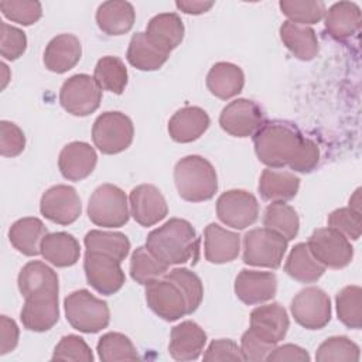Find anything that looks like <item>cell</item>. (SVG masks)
<instances>
[{
  "instance_id": "1",
  "label": "cell",
  "mask_w": 362,
  "mask_h": 362,
  "mask_svg": "<svg viewBox=\"0 0 362 362\" xmlns=\"http://www.w3.org/2000/svg\"><path fill=\"white\" fill-rule=\"evenodd\" d=\"M305 139L290 122L272 120L263 123L253 134L255 153L269 168L288 167L300 154Z\"/></svg>"
},
{
  "instance_id": "2",
  "label": "cell",
  "mask_w": 362,
  "mask_h": 362,
  "mask_svg": "<svg viewBox=\"0 0 362 362\" xmlns=\"http://www.w3.org/2000/svg\"><path fill=\"white\" fill-rule=\"evenodd\" d=\"M146 247L168 266L182 264L198 259L199 238L188 221L171 218L147 235Z\"/></svg>"
},
{
  "instance_id": "3",
  "label": "cell",
  "mask_w": 362,
  "mask_h": 362,
  "mask_svg": "<svg viewBox=\"0 0 362 362\" xmlns=\"http://www.w3.org/2000/svg\"><path fill=\"white\" fill-rule=\"evenodd\" d=\"M174 182L180 197L188 202L208 201L218 189L214 165L197 154L187 156L175 164Z\"/></svg>"
},
{
  "instance_id": "4",
  "label": "cell",
  "mask_w": 362,
  "mask_h": 362,
  "mask_svg": "<svg viewBox=\"0 0 362 362\" xmlns=\"http://www.w3.org/2000/svg\"><path fill=\"white\" fill-rule=\"evenodd\" d=\"M66 321L76 331L95 334L106 328L110 321L107 303L82 288L72 291L64 300Z\"/></svg>"
},
{
  "instance_id": "5",
  "label": "cell",
  "mask_w": 362,
  "mask_h": 362,
  "mask_svg": "<svg viewBox=\"0 0 362 362\" xmlns=\"http://www.w3.org/2000/svg\"><path fill=\"white\" fill-rule=\"evenodd\" d=\"M88 216L102 228H120L127 223L130 211L124 191L113 184L99 185L89 198Z\"/></svg>"
},
{
  "instance_id": "6",
  "label": "cell",
  "mask_w": 362,
  "mask_h": 362,
  "mask_svg": "<svg viewBox=\"0 0 362 362\" xmlns=\"http://www.w3.org/2000/svg\"><path fill=\"white\" fill-rule=\"evenodd\" d=\"M288 240L267 229H250L243 236V262L250 266L277 269L281 264Z\"/></svg>"
},
{
  "instance_id": "7",
  "label": "cell",
  "mask_w": 362,
  "mask_h": 362,
  "mask_svg": "<svg viewBox=\"0 0 362 362\" xmlns=\"http://www.w3.org/2000/svg\"><path fill=\"white\" fill-rule=\"evenodd\" d=\"M133 136V122L122 112H105L99 115L92 127L93 144L103 154L124 151L132 144Z\"/></svg>"
},
{
  "instance_id": "8",
  "label": "cell",
  "mask_w": 362,
  "mask_h": 362,
  "mask_svg": "<svg viewBox=\"0 0 362 362\" xmlns=\"http://www.w3.org/2000/svg\"><path fill=\"white\" fill-rule=\"evenodd\" d=\"M102 102V89L86 74H76L68 78L59 90L61 106L74 116H88L93 113Z\"/></svg>"
},
{
  "instance_id": "9",
  "label": "cell",
  "mask_w": 362,
  "mask_h": 362,
  "mask_svg": "<svg viewBox=\"0 0 362 362\" xmlns=\"http://www.w3.org/2000/svg\"><path fill=\"white\" fill-rule=\"evenodd\" d=\"M146 301L154 314L165 321H177L188 314L185 294L168 277H160L146 284Z\"/></svg>"
},
{
  "instance_id": "10",
  "label": "cell",
  "mask_w": 362,
  "mask_h": 362,
  "mask_svg": "<svg viewBox=\"0 0 362 362\" xmlns=\"http://www.w3.org/2000/svg\"><path fill=\"white\" fill-rule=\"evenodd\" d=\"M307 245L315 259L329 269H342L354 257V247L349 239L329 226L315 229Z\"/></svg>"
},
{
  "instance_id": "11",
  "label": "cell",
  "mask_w": 362,
  "mask_h": 362,
  "mask_svg": "<svg viewBox=\"0 0 362 362\" xmlns=\"http://www.w3.org/2000/svg\"><path fill=\"white\" fill-rule=\"evenodd\" d=\"M290 310L297 324L307 329H321L331 320V300L318 287L300 290L294 296Z\"/></svg>"
},
{
  "instance_id": "12",
  "label": "cell",
  "mask_w": 362,
  "mask_h": 362,
  "mask_svg": "<svg viewBox=\"0 0 362 362\" xmlns=\"http://www.w3.org/2000/svg\"><path fill=\"white\" fill-rule=\"evenodd\" d=\"M83 270L88 283L98 293L105 296L117 293L126 280L124 272L120 267V262L109 255L99 252L86 250Z\"/></svg>"
},
{
  "instance_id": "13",
  "label": "cell",
  "mask_w": 362,
  "mask_h": 362,
  "mask_svg": "<svg viewBox=\"0 0 362 362\" xmlns=\"http://www.w3.org/2000/svg\"><path fill=\"white\" fill-rule=\"evenodd\" d=\"M216 215L225 225L233 229H245L256 222L259 204L256 197L245 189H229L219 195Z\"/></svg>"
},
{
  "instance_id": "14",
  "label": "cell",
  "mask_w": 362,
  "mask_h": 362,
  "mask_svg": "<svg viewBox=\"0 0 362 362\" xmlns=\"http://www.w3.org/2000/svg\"><path fill=\"white\" fill-rule=\"evenodd\" d=\"M20 320L28 331L45 332L51 329L59 320L58 291L41 290L24 297Z\"/></svg>"
},
{
  "instance_id": "15",
  "label": "cell",
  "mask_w": 362,
  "mask_h": 362,
  "mask_svg": "<svg viewBox=\"0 0 362 362\" xmlns=\"http://www.w3.org/2000/svg\"><path fill=\"white\" fill-rule=\"evenodd\" d=\"M40 211L54 223L71 225L81 216V198L76 189L71 185H54L42 194Z\"/></svg>"
},
{
  "instance_id": "16",
  "label": "cell",
  "mask_w": 362,
  "mask_h": 362,
  "mask_svg": "<svg viewBox=\"0 0 362 362\" xmlns=\"http://www.w3.org/2000/svg\"><path fill=\"white\" fill-rule=\"evenodd\" d=\"M263 110L249 99H235L228 103L219 116L221 127L233 137L253 136L263 124Z\"/></svg>"
},
{
  "instance_id": "17",
  "label": "cell",
  "mask_w": 362,
  "mask_h": 362,
  "mask_svg": "<svg viewBox=\"0 0 362 362\" xmlns=\"http://www.w3.org/2000/svg\"><path fill=\"white\" fill-rule=\"evenodd\" d=\"M130 215L141 226H153L168 214L165 198L156 185L140 184L129 195Z\"/></svg>"
},
{
  "instance_id": "18",
  "label": "cell",
  "mask_w": 362,
  "mask_h": 362,
  "mask_svg": "<svg viewBox=\"0 0 362 362\" xmlns=\"http://www.w3.org/2000/svg\"><path fill=\"white\" fill-rule=\"evenodd\" d=\"M276 291L277 279L272 272L243 269L235 279V294L247 305L263 304L272 300Z\"/></svg>"
},
{
  "instance_id": "19",
  "label": "cell",
  "mask_w": 362,
  "mask_h": 362,
  "mask_svg": "<svg viewBox=\"0 0 362 362\" xmlns=\"http://www.w3.org/2000/svg\"><path fill=\"white\" fill-rule=\"evenodd\" d=\"M287 311L279 303L259 305L250 313V329L267 342H280L288 329Z\"/></svg>"
},
{
  "instance_id": "20",
  "label": "cell",
  "mask_w": 362,
  "mask_h": 362,
  "mask_svg": "<svg viewBox=\"0 0 362 362\" xmlns=\"http://www.w3.org/2000/svg\"><path fill=\"white\" fill-rule=\"evenodd\" d=\"M96 161L98 156L90 144L85 141H72L61 150L58 168L64 178L69 181H81L92 174Z\"/></svg>"
},
{
  "instance_id": "21",
  "label": "cell",
  "mask_w": 362,
  "mask_h": 362,
  "mask_svg": "<svg viewBox=\"0 0 362 362\" xmlns=\"http://www.w3.org/2000/svg\"><path fill=\"white\" fill-rule=\"evenodd\" d=\"M206 344L205 331L194 321H182L171 329L168 352L175 361H195Z\"/></svg>"
},
{
  "instance_id": "22",
  "label": "cell",
  "mask_w": 362,
  "mask_h": 362,
  "mask_svg": "<svg viewBox=\"0 0 362 362\" xmlns=\"http://www.w3.org/2000/svg\"><path fill=\"white\" fill-rule=\"evenodd\" d=\"M204 249L209 263H229L239 255L240 236L218 223H209L204 230Z\"/></svg>"
},
{
  "instance_id": "23",
  "label": "cell",
  "mask_w": 362,
  "mask_h": 362,
  "mask_svg": "<svg viewBox=\"0 0 362 362\" xmlns=\"http://www.w3.org/2000/svg\"><path fill=\"white\" fill-rule=\"evenodd\" d=\"M82 45L74 34H59L45 47L44 65L48 71L64 74L72 69L81 59Z\"/></svg>"
},
{
  "instance_id": "24",
  "label": "cell",
  "mask_w": 362,
  "mask_h": 362,
  "mask_svg": "<svg viewBox=\"0 0 362 362\" xmlns=\"http://www.w3.org/2000/svg\"><path fill=\"white\" fill-rule=\"evenodd\" d=\"M208 113L198 106L178 109L168 122V133L177 143H191L199 139L209 127Z\"/></svg>"
},
{
  "instance_id": "25",
  "label": "cell",
  "mask_w": 362,
  "mask_h": 362,
  "mask_svg": "<svg viewBox=\"0 0 362 362\" xmlns=\"http://www.w3.org/2000/svg\"><path fill=\"white\" fill-rule=\"evenodd\" d=\"M136 11L132 3L123 0L105 1L98 7V27L107 35H123L134 24Z\"/></svg>"
},
{
  "instance_id": "26",
  "label": "cell",
  "mask_w": 362,
  "mask_h": 362,
  "mask_svg": "<svg viewBox=\"0 0 362 362\" xmlns=\"http://www.w3.org/2000/svg\"><path fill=\"white\" fill-rule=\"evenodd\" d=\"M259 194L264 201L286 202L293 199L300 188V178L290 171L266 168L259 178Z\"/></svg>"
},
{
  "instance_id": "27",
  "label": "cell",
  "mask_w": 362,
  "mask_h": 362,
  "mask_svg": "<svg viewBox=\"0 0 362 362\" xmlns=\"http://www.w3.org/2000/svg\"><path fill=\"white\" fill-rule=\"evenodd\" d=\"M146 35L154 45L171 52L184 38V24L178 14L161 13L148 21Z\"/></svg>"
},
{
  "instance_id": "28",
  "label": "cell",
  "mask_w": 362,
  "mask_h": 362,
  "mask_svg": "<svg viewBox=\"0 0 362 362\" xmlns=\"http://www.w3.org/2000/svg\"><path fill=\"white\" fill-rule=\"evenodd\" d=\"M243 85V71L230 62H216L206 75L208 90L222 100L230 99L240 93Z\"/></svg>"
},
{
  "instance_id": "29",
  "label": "cell",
  "mask_w": 362,
  "mask_h": 362,
  "mask_svg": "<svg viewBox=\"0 0 362 362\" xmlns=\"http://www.w3.org/2000/svg\"><path fill=\"white\" fill-rule=\"evenodd\" d=\"M48 233L41 219L28 216L16 221L8 229V239L14 249L25 256L41 253V242Z\"/></svg>"
},
{
  "instance_id": "30",
  "label": "cell",
  "mask_w": 362,
  "mask_h": 362,
  "mask_svg": "<svg viewBox=\"0 0 362 362\" xmlns=\"http://www.w3.org/2000/svg\"><path fill=\"white\" fill-rule=\"evenodd\" d=\"M41 255L57 267H69L79 260L81 246L71 233H47L41 242Z\"/></svg>"
},
{
  "instance_id": "31",
  "label": "cell",
  "mask_w": 362,
  "mask_h": 362,
  "mask_svg": "<svg viewBox=\"0 0 362 362\" xmlns=\"http://www.w3.org/2000/svg\"><path fill=\"white\" fill-rule=\"evenodd\" d=\"M280 38L286 48L300 61H311L318 54L317 34L308 25L287 20L280 27Z\"/></svg>"
},
{
  "instance_id": "32",
  "label": "cell",
  "mask_w": 362,
  "mask_h": 362,
  "mask_svg": "<svg viewBox=\"0 0 362 362\" xmlns=\"http://www.w3.org/2000/svg\"><path fill=\"white\" fill-rule=\"evenodd\" d=\"M325 28L335 40L352 37L361 24V10L356 3L339 1L325 11Z\"/></svg>"
},
{
  "instance_id": "33",
  "label": "cell",
  "mask_w": 362,
  "mask_h": 362,
  "mask_svg": "<svg viewBox=\"0 0 362 362\" xmlns=\"http://www.w3.org/2000/svg\"><path fill=\"white\" fill-rule=\"evenodd\" d=\"M170 52L154 45L146 35V33H136L127 48V61L130 65L140 71H156L161 68L167 59Z\"/></svg>"
},
{
  "instance_id": "34",
  "label": "cell",
  "mask_w": 362,
  "mask_h": 362,
  "mask_svg": "<svg viewBox=\"0 0 362 362\" xmlns=\"http://www.w3.org/2000/svg\"><path fill=\"white\" fill-rule=\"evenodd\" d=\"M284 270L300 283H314L324 274L325 266L315 259L307 243H297L286 260Z\"/></svg>"
},
{
  "instance_id": "35",
  "label": "cell",
  "mask_w": 362,
  "mask_h": 362,
  "mask_svg": "<svg viewBox=\"0 0 362 362\" xmlns=\"http://www.w3.org/2000/svg\"><path fill=\"white\" fill-rule=\"evenodd\" d=\"M18 290L23 297H27L35 291L41 290H57L59 291L58 286V276L57 273L47 266L44 262L33 260L28 262L18 273Z\"/></svg>"
},
{
  "instance_id": "36",
  "label": "cell",
  "mask_w": 362,
  "mask_h": 362,
  "mask_svg": "<svg viewBox=\"0 0 362 362\" xmlns=\"http://www.w3.org/2000/svg\"><path fill=\"white\" fill-rule=\"evenodd\" d=\"M83 243L86 250L109 255L116 260H119L120 263L122 260L126 259L130 250V240L124 233H120V232H107V230L93 229L85 235Z\"/></svg>"
},
{
  "instance_id": "37",
  "label": "cell",
  "mask_w": 362,
  "mask_h": 362,
  "mask_svg": "<svg viewBox=\"0 0 362 362\" xmlns=\"http://www.w3.org/2000/svg\"><path fill=\"white\" fill-rule=\"evenodd\" d=\"M93 79L102 90H109L112 93H123L127 85V69L124 62L112 55L102 57L95 66Z\"/></svg>"
},
{
  "instance_id": "38",
  "label": "cell",
  "mask_w": 362,
  "mask_h": 362,
  "mask_svg": "<svg viewBox=\"0 0 362 362\" xmlns=\"http://www.w3.org/2000/svg\"><path fill=\"white\" fill-rule=\"evenodd\" d=\"M263 225L264 228L280 233L287 240H291L298 233L300 219L296 209L288 204L272 202L264 211Z\"/></svg>"
},
{
  "instance_id": "39",
  "label": "cell",
  "mask_w": 362,
  "mask_h": 362,
  "mask_svg": "<svg viewBox=\"0 0 362 362\" xmlns=\"http://www.w3.org/2000/svg\"><path fill=\"white\" fill-rule=\"evenodd\" d=\"M168 270V264L158 260L146 246L137 247L130 259V276L139 284H148L150 281L163 277Z\"/></svg>"
},
{
  "instance_id": "40",
  "label": "cell",
  "mask_w": 362,
  "mask_h": 362,
  "mask_svg": "<svg viewBox=\"0 0 362 362\" xmlns=\"http://www.w3.org/2000/svg\"><path fill=\"white\" fill-rule=\"evenodd\" d=\"M338 320L348 328L362 327V288L359 286L344 287L335 298Z\"/></svg>"
},
{
  "instance_id": "41",
  "label": "cell",
  "mask_w": 362,
  "mask_h": 362,
  "mask_svg": "<svg viewBox=\"0 0 362 362\" xmlns=\"http://www.w3.org/2000/svg\"><path fill=\"white\" fill-rule=\"evenodd\" d=\"M96 351L100 361H136L139 359L136 346L129 337L120 332H107L98 341Z\"/></svg>"
},
{
  "instance_id": "42",
  "label": "cell",
  "mask_w": 362,
  "mask_h": 362,
  "mask_svg": "<svg viewBox=\"0 0 362 362\" xmlns=\"http://www.w3.org/2000/svg\"><path fill=\"white\" fill-rule=\"evenodd\" d=\"M315 359L318 362H356L359 346L346 337H331L318 346Z\"/></svg>"
},
{
  "instance_id": "43",
  "label": "cell",
  "mask_w": 362,
  "mask_h": 362,
  "mask_svg": "<svg viewBox=\"0 0 362 362\" xmlns=\"http://www.w3.org/2000/svg\"><path fill=\"white\" fill-rule=\"evenodd\" d=\"M281 13L291 23L315 24L325 16V4L313 0H281L279 3Z\"/></svg>"
},
{
  "instance_id": "44",
  "label": "cell",
  "mask_w": 362,
  "mask_h": 362,
  "mask_svg": "<svg viewBox=\"0 0 362 362\" xmlns=\"http://www.w3.org/2000/svg\"><path fill=\"white\" fill-rule=\"evenodd\" d=\"M165 277L175 281L182 293L185 294L188 304V314H192L202 303L204 297V286L201 279L191 270L185 267H177L164 274Z\"/></svg>"
},
{
  "instance_id": "45",
  "label": "cell",
  "mask_w": 362,
  "mask_h": 362,
  "mask_svg": "<svg viewBox=\"0 0 362 362\" xmlns=\"http://www.w3.org/2000/svg\"><path fill=\"white\" fill-rule=\"evenodd\" d=\"M0 10L6 18L21 25H31L42 16V6L34 0H3Z\"/></svg>"
},
{
  "instance_id": "46",
  "label": "cell",
  "mask_w": 362,
  "mask_h": 362,
  "mask_svg": "<svg viewBox=\"0 0 362 362\" xmlns=\"http://www.w3.org/2000/svg\"><path fill=\"white\" fill-rule=\"evenodd\" d=\"M52 361H82L92 362L93 354L83 338L78 335H65L61 338L51 356Z\"/></svg>"
},
{
  "instance_id": "47",
  "label": "cell",
  "mask_w": 362,
  "mask_h": 362,
  "mask_svg": "<svg viewBox=\"0 0 362 362\" xmlns=\"http://www.w3.org/2000/svg\"><path fill=\"white\" fill-rule=\"evenodd\" d=\"M328 226L342 233L346 239L358 240L362 230L361 212L352 208H339L328 215Z\"/></svg>"
},
{
  "instance_id": "48",
  "label": "cell",
  "mask_w": 362,
  "mask_h": 362,
  "mask_svg": "<svg viewBox=\"0 0 362 362\" xmlns=\"http://www.w3.org/2000/svg\"><path fill=\"white\" fill-rule=\"evenodd\" d=\"M0 28H1V44H0L1 57L8 61H14L20 58L27 48L25 33L7 23H1Z\"/></svg>"
},
{
  "instance_id": "49",
  "label": "cell",
  "mask_w": 362,
  "mask_h": 362,
  "mask_svg": "<svg viewBox=\"0 0 362 362\" xmlns=\"http://www.w3.org/2000/svg\"><path fill=\"white\" fill-rule=\"evenodd\" d=\"M25 147V136L23 130L13 122L3 120L0 123V153L4 157H16Z\"/></svg>"
},
{
  "instance_id": "50",
  "label": "cell",
  "mask_w": 362,
  "mask_h": 362,
  "mask_svg": "<svg viewBox=\"0 0 362 362\" xmlns=\"http://www.w3.org/2000/svg\"><path fill=\"white\" fill-rule=\"evenodd\" d=\"M274 344L264 341L257 334H255L250 328L243 332L240 339V351L245 361L249 362H260L266 361L267 355L274 349Z\"/></svg>"
},
{
  "instance_id": "51",
  "label": "cell",
  "mask_w": 362,
  "mask_h": 362,
  "mask_svg": "<svg viewBox=\"0 0 362 362\" xmlns=\"http://www.w3.org/2000/svg\"><path fill=\"white\" fill-rule=\"evenodd\" d=\"M204 361L206 362H221V361H245L240 346L232 339H215L209 344L204 354Z\"/></svg>"
},
{
  "instance_id": "52",
  "label": "cell",
  "mask_w": 362,
  "mask_h": 362,
  "mask_svg": "<svg viewBox=\"0 0 362 362\" xmlns=\"http://www.w3.org/2000/svg\"><path fill=\"white\" fill-rule=\"evenodd\" d=\"M320 161V148L315 141L311 139H305V143L297 156V158L288 165L293 171L297 173H311Z\"/></svg>"
},
{
  "instance_id": "53",
  "label": "cell",
  "mask_w": 362,
  "mask_h": 362,
  "mask_svg": "<svg viewBox=\"0 0 362 362\" xmlns=\"http://www.w3.org/2000/svg\"><path fill=\"white\" fill-rule=\"evenodd\" d=\"M269 362H308L310 355L305 349L294 344H286L281 346H274V349L267 355Z\"/></svg>"
},
{
  "instance_id": "54",
  "label": "cell",
  "mask_w": 362,
  "mask_h": 362,
  "mask_svg": "<svg viewBox=\"0 0 362 362\" xmlns=\"http://www.w3.org/2000/svg\"><path fill=\"white\" fill-rule=\"evenodd\" d=\"M18 327L14 320L7 315H1L0 318V354L6 355L11 352L18 344Z\"/></svg>"
},
{
  "instance_id": "55",
  "label": "cell",
  "mask_w": 362,
  "mask_h": 362,
  "mask_svg": "<svg viewBox=\"0 0 362 362\" xmlns=\"http://www.w3.org/2000/svg\"><path fill=\"white\" fill-rule=\"evenodd\" d=\"M215 3L214 1H201V0H178L175 1V6L178 10H181L185 14H202L206 13L209 8H212Z\"/></svg>"
},
{
  "instance_id": "56",
  "label": "cell",
  "mask_w": 362,
  "mask_h": 362,
  "mask_svg": "<svg viewBox=\"0 0 362 362\" xmlns=\"http://www.w3.org/2000/svg\"><path fill=\"white\" fill-rule=\"evenodd\" d=\"M359 192H361V189H356L355 194H354V197H351V199H349V208H352V209L361 212V209H359V204H361Z\"/></svg>"
},
{
  "instance_id": "57",
  "label": "cell",
  "mask_w": 362,
  "mask_h": 362,
  "mask_svg": "<svg viewBox=\"0 0 362 362\" xmlns=\"http://www.w3.org/2000/svg\"><path fill=\"white\" fill-rule=\"evenodd\" d=\"M1 71L4 72V75H3V83H1V89H4V88H6V85H7V82H8V76L6 75V72L8 71V68H7V65H6V64H1Z\"/></svg>"
}]
</instances>
